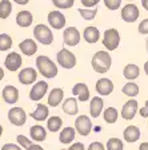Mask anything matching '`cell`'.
I'll return each instance as SVG.
<instances>
[{
  "label": "cell",
  "mask_w": 148,
  "mask_h": 150,
  "mask_svg": "<svg viewBox=\"0 0 148 150\" xmlns=\"http://www.w3.org/2000/svg\"><path fill=\"white\" fill-rule=\"evenodd\" d=\"M91 64H92L93 71H96L97 74H105L108 70L111 69L112 58L107 51H97L92 56Z\"/></svg>",
  "instance_id": "6da1fadb"
},
{
  "label": "cell",
  "mask_w": 148,
  "mask_h": 150,
  "mask_svg": "<svg viewBox=\"0 0 148 150\" xmlns=\"http://www.w3.org/2000/svg\"><path fill=\"white\" fill-rule=\"evenodd\" d=\"M36 67L37 71L40 72L44 78L52 79L58 75V66L46 55H40L36 58Z\"/></svg>",
  "instance_id": "7a4b0ae2"
},
{
  "label": "cell",
  "mask_w": 148,
  "mask_h": 150,
  "mask_svg": "<svg viewBox=\"0 0 148 150\" xmlns=\"http://www.w3.org/2000/svg\"><path fill=\"white\" fill-rule=\"evenodd\" d=\"M34 36L39 43L44 44V46H49L53 42V34L51 31V28L46 24H37L34 28Z\"/></svg>",
  "instance_id": "3957f363"
},
{
  "label": "cell",
  "mask_w": 148,
  "mask_h": 150,
  "mask_svg": "<svg viewBox=\"0 0 148 150\" xmlns=\"http://www.w3.org/2000/svg\"><path fill=\"white\" fill-rule=\"evenodd\" d=\"M103 44L108 51L116 50L119 44H120V34L115 28H108L104 31V36H103Z\"/></svg>",
  "instance_id": "277c9868"
},
{
  "label": "cell",
  "mask_w": 148,
  "mask_h": 150,
  "mask_svg": "<svg viewBox=\"0 0 148 150\" xmlns=\"http://www.w3.org/2000/svg\"><path fill=\"white\" fill-rule=\"evenodd\" d=\"M56 59H58V64H60L65 70H71L76 66V56L67 48H62L59 51Z\"/></svg>",
  "instance_id": "5b68a950"
},
{
  "label": "cell",
  "mask_w": 148,
  "mask_h": 150,
  "mask_svg": "<svg viewBox=\"0 0 148 150\" xmlns=\"http://www.w3.org/2000/svg\"><path fill=\"white\" fill-rule=\"evenodd\" d=\"M75 130L80 135L87 137L91 133V130H92V122H91V119L87 115L77 117L76 121H75Z\"/></svg>",
  "instance_id": "8992f818"
},
{
  "label": "cell",
  "mask_w": 148,
  "mask_h": 150,
  "mask_svg": "<svg viewBox=\"0 0 148 150\" xmlns=\"http://www.w3.org/2000/svg\"><path fill=\"white\" fill-rule=\"evenodd\" d=\"M8 121L15 126H23L27 121V112L22 107H12L8 111Z\"/></svg>",
  "instance_id": "52a82bcc"
},
{
  "label": "cell",
  "mask_w": 148,
  "mask_h": 150,
  "mask_svg": "<svg viewBox=\"0 0 148 150\" xmlns=\"http://www.w3.org/2000/svg\"><path fill=\"white\" fill-rule=\"evenodd\" d=\"M63 40L64 44L69 47H75L80 42V32L77 31L76 27H67L63 32Z\"/></svg>",
  "instance_id": "ba28073f"
},
{
  "label": "cell",
  "mask_w": 148,
  "mask_h": 150,
  "mask_svg": "<svg viewBox=\"0 0 148 150\" xmlns=\"http://www.w3.org/2000/svg\"><path fill=\"white\" fill-rule=\"evenodd\" d=\"M48 91V83L44 81L36 82L35 86H32L31 91H29V99L35 100V102H39L40 99H43V97Z\"/></svg>",
  "instance_id": "9c48e42d"
},
{
  "label": "cell",
  "mask_w": 148,
  "mask_h": 150,
  "mask_svg": "<svg viewBox=\"0 0 148 150\" xmlns=\"http://www.w3.org/2000/svg\"><path fill=\"white\" fill-rule=\"evenodd\" d=\"M139 15H140V12H139L137 6H135V4H132V3L124 6L123 9H121V19L127 23L136 22L137 18H139Z\"/></svg>",
  "instance_id": "30bf717a"
},
{
  "label": "cell",
  "mask_w": 148,
  "mask_h": 150,
  "mask_svg": "<svg viewBox=\"0 0 148 150\" xmlns=\"http://www.w3.org/2000/svg\"><path fill=\"white\" fill-rule=\"evenodd\" d=\"M47 19H48L49 25L53 30H62V28H64L65 23H67L65 22V16L60 11H51L47 16Z\"/></svg>",
  "instance_id": "8fae6325"
},
{
  "label": "cell",
  "mask_w": 148,
  "mask_h": 150,
  "mask_svg": "<svg viewBox=\"0 0 148 150\" xmlns=\"http://www.w3.org/2000/svg\"><path fill=\"white\" fill-rule=\"evenodd\" d=\"M23 64V59L20 54L18 52H11L6 56V60H4V66L6 69L9 71H18Z\"/></svg>",
  "instance_id": "7c38bea8"
},
{
  "label": "cell",
  "mask_w": 148,
  "mask_h": 150,
  "mask_svg": "<svg viewBox=\"0 0 148 150\" xmlns=\"http://www.w3.org/2000/svg\"><path fill=\"white\" fill-rule=\"evenodd\" d=\"M19 82L22 84H32L37 79V71L32 67H25L19 72Z\"/></svg>",
  "instance_id": "4fadbf2b"
},
{
  "label": "cell",
  "mask_w": 148,
  "mask_h": 150,
  "mask_svg": "<svg viewBox=\"0 0 148 150\" xmlns=\"http://www.w3.org/2000/svg\"><path fill=\"white\" fill-rule=\"evenodd\" d=\"M95 90L99 95H103V97L109 95L114 91V83H112L111 79H108V78H100L96 82Z\"/></svg>",
  "instance_id": "5bb4252c"
},
{
  "label": "cell",
  "mask_w": 148,
  "mask_h": 150,
  "mask_svg": "<svg viewBox=\"0 0 148 150\" xmlns=\"http://www.w3.org/2000/svg\"><path fill=\"white\" fill-rule=\"evenodd\" d=\"M137 107H139V103L136 99H130L128 102L124 103L123 109H121V117L127 121H130V119H133L135 114L137 112Z\"/></svg>",
  "instance_id": "9a60e30c"
},
{
  "label": "cell",
  "mask_w": 148,
  "mask_h": 150,
  "mask_svg": "<svg viewBox=\"0 0 148 150\" xmlns=\"http://www.w3.org/2000/svg\"><path fill=\"white\" fill-rule=\"evenodd\" d=\"M72 94H74L75 97H77V99L80 100V102H87L91 97L90 88H88V86L86 83H76L72 87Z\"/></svg>",
  "instance_id": "2e32d148"
},
{
  "label": "cell",
  "mask_w": 148,
  "mask_h": 150,
  "mask_svg": "<svg viewBox=\"0 0 148 150\" xmlns=\"http://www.w3.org/2000/svg\"><path fill=\"white\" fill-rule=\"evenodd\" d=\"M1 95H3L4 102H7L8 105H15L19 100V90L15 86H6L3 88Z\"/></svg>",
  "instance_id": "e0dca14e"
},
{
  "label": "cell",
  "mask_w": 148,
  "mask_h": 150,
  "mask_svg": "<svg viewBox=\"0 0 148 150\" xmlns=\"http://www.w3.org/2000/svg\"><path fill=\"white\" fill-rule=\"evenodd\" d=\"M48 115H49V109L43 103H37L35 111L31 112V118L37 122H43L46 119H48Z\"/></svg>",
  "instance_id": "ac0fdd59"
},
{
  "label": "cell",
  "mask_w": 148,
  "mask_h": 150,
  "mask_svg": "<svg viewBox=\"0 0 148 150\" xmlns=\"http://www.w3.org/2000/svg\"><path fill=\"white\" fill-rule=\"evenodd\" d=\"M19 48L27 56H32L37 52V44H36V42L32 40V39H24L22 43L19 44Z\"/></svg>",
  "instance_id": "d6986e66"
},
{
  "label": "cell",
  "mask_w": 148,
  "mask_h": 150,
  "mask_svg": "<svg viewBox=\"0 0 148 150\" xmlns=\"http://www.w3.org/2000/svg\"><path fill=\"white\" fill-rule=\"evenodd\" d=\"M63 99H64V91H63V88H59V87L53 88V90H51V93L48 95V105L51 107H56L63 102Z\"/></svg>",
  "instance_id": "ffe728a7"
},
{
  "label": "cell",
  "mask_w": 148,
  "mask_h": 150,
  "mask_svg": "<svg viewBox=\"0 0 148 150\" xmlns=\"http://www.w3.org/2000/svg\"><path fill=\"white\" fill-rule=\"evenodd\" d=\"M32 22H34V16L29 11H20L16 15V23H18L19 27L27 28L32 24Z\"/></svg>",
  "instance_id": "44dd1931"
},
{
  "label": "cell",
  "mask_w": 148,
  "mask_h": 150,
  "mask_svg": "<svg viewBox=\"0 0 148 150\" xmlns=\"http://www.w3.org/2000/svg\"><path fill=\"white\" fill-rule=\"evenodd\" d=\"M103 107H104V102L100 97H93L91 99L90 103V112L92 118H97L103 111Z\"/></svg>",
  "instance_id": "7402d4cb"
},
{
  "label": "cell",
  "mask_w": 148,
  "mask_h": 150,
  "mask_svg": "<svg viewBox=\"0 0 148 150\" xmlns=\"http://www.w3.org/2000/svg\"><path fill=\"white\" fill-rule=\"evenodd\" d=\"M123 137L127 142H130V144H133L136 141L140 138V129L136 127V126L131 125V126H127L124 129V133H123Z\"/></svg>",
  "instance_id": "603a6c76"
},
{
  "label": "cell",
  "mask_w": 148,
  "mask_h": 150,
  "mask_svg": "<svg viewBox=\"0 0 148 150\" xmlns=\"http://www.w3.org/2000/svg\"><path fill=\"white\" fill-rule=\"evenodd\" d=\"M83 36L86 39L87 43L90 44H93L99 40V38H100V32L96 27L93 25H90V27H86L84 28V32H83Z\"/></svg>",
  "instance_id": "cb8c5ba5"
},
{
  "label": "cell",
  "mask_w": 148,
  "mask_h": 150,
  "mask_svg": "<svg viewBox=\"0 0 148 150\" xmlns=\"http://www.w3.org/2000/svg\"><path fill=\"white\" fill-rule=\"evenodd\" d=\"M62 110L68 114V115H76L77 111H79V107H77V100L75 98H67V99L63 102Z\"/></svg>",
  "instance_id": "d4e9b609"
},
{
  "label": "cell",
  "mask_w": 148,
  "mask_h": 150,
  "mask_svg": "<svg viewBox=\"0 0 148 150\" xmlns=\"http://www.w3.org/2000/svg\"><path fill=\"white\" fill-rule=\"evenodd\" d=\"M29 134H31V138L36 142H43L47 138V131L43 126L40 125H35L29 129Z\"/></svg>",
  "instance_id": "484cf974"
},
{
  "label": "cell",
  "mask_w": 148,
  "mask_h": 150,
  "mask_svg": "<svg viewBox=\"0 0 148 150\" xmlns=\"http://www.w3.org/2000/svg\"><path fill=\"white\" fill-rule=\"evenodd\" d=\"M123 75L128 81H135L140 75V69L136 64H133V63H130V64H127L126 67H124Z\"/></svg>",
  "instance_id": "4316f807"
},
{
  "label": "cell",
  "mask_w": 148,
  "mask_h": 150,
  "mask_svg": "<svg viewBox=\"0 0 148 150\" xmlns=\"http://www.w3.org/2000/svg\"><path fill=\"white\" fill-rule=\"evenodd\" d=\"M75 130L74 127H65L60 131V135H59V141L62 142V144L67 145V144H71L72 141L75 139Z\"/></svg>",
  "instance_id": "83f0119b"
},
{
  "label": "cell",
  "mask_w": 148,
  "mask_h": 150,
  "mask_svg": "<svg viewBox=\"0 0 148 150\" xmlns=\"http://www.w3.org/2000/svg\"><path fill=\"white\" fill-rule=\"evenodd\" d=\"M62 126H63V121H62L60 117L53 115V117H51V118L47 119V129H48L49 131H52V133L59 131L60 129H62Z\"/></svg>",
  "instance_id": "f1b7e54d"
},
{
  "label": "cell",
  "mask_w": 148,
  "mask_h": 150,
  "mask_svg": "<svg viewBox=\"0 0 148 150\" xmlns=\"http://www.w3.org/2000/svg\"><path fill=\"white\" fill-rule=\"evenodd\" d=\"M12 12V3L9 0L0 1V19H8Z\"/></svg>",
  "instance_id": "f546056e"
},
{
  "label": "cell",
  "mask_w": 148,
  "mask_h": 150,
  "mask_svg": "<svg viewBox=\"0 0 148 150\" xmlns=\"http://www.w3.org/2000/svg\"><path fill=\"white\" fill-rule=\"evenodd\" d=\"M103 117H104L105 123H115L117 121V118H119V112H117V110L115 107H107L104 110Z\"/></svg>",
  "instance_id": "4dcf8cb0"
},
{
  "label": "cell",
  "mask_w": 148,
  "mask_h": 150,
  "mask_svg": "<svg viewBox=\"0 0 148 150\" xmlns=\"http://www.w3.org/2000/svg\"><path fill=\"white\" fill-rule=\"evenodd\" d=\"M121 91H123V94H126L127 97H136L139 94V86L133 83V82H128V83H126L123 86Z\"/></svg>",
  "instance_id": "1f68e13d"
},
{
  "label": "cell",
  "mask_w": 148,
  "mask_h": 150,
  "mask_svg": "<svg viewBox=\"0 0 148 150\" xmlns=\"http://www.w3.org/2000/svg\"><path fill=\"white\" fill-rule=\"evenodd\" d=\"M12 47V38L8 34H0V51H8Z\"/></svg>",
  "instance_id": "d6a6232c"
},
{
  "label": "cell",
  "mask_w": 148,
  "mask_h": 150,
  "mask_svg": "<svg viewBox=\"0 0 148 150\" xmlns=\"http://www.w3.org/2000/svg\"><path fill=\"white\" fill-rule=\"evenodd\" d=\"M107 150H123V142L119 138H109L107 142Z\"/></svg>",
  "instance_id": "836d02e7"
},
{
  "label": "cell",
  "mask_w": 148,
  "mask_h": 150,
  "mask_svg": "<svg viewBox=\"0 0 148 150\" xmlns=\"http://www.w3.org/2000/svg\"><path fill=\"white\" fill-rule=\"evenodd\" d=\"M77 11H79V13L81 15V18L86 19V20H92L96 16V13H97V11L92 9V8H79Z\"/></svg>",
  "instance_id": "e575fe53"
},
{
  "label": "cell",
  "mask_w": 148,
  "mask_h": 150,
  "mask_svg": "<svg viewBox=\"0 0 148 150\" xmlns=\"http://www.w3.org/2000/svg\"><path fill=\"white\" fill-rule=\"evenodd\" d=\"M52 3L59 9H68L74 6L75 0H52Z\"/></svg>",
  "instance_id": "d590c367"
},
{
  "label": "cell",
  "mask_w": 148,
  "mask_h": 150,
  "mask_svg": "<svg viewBox=\"0 0 148 150\" xmlns=\"http://www.w3.org/2000/svg\"><path fill=\"white\" fill-rule=\"evenodd\" d=\"M18 144H19V146L20 147H24V149H27V147H29L32 145V139H28L25 135H18Z\"/></svg>",
  "instance_id": "8d00e7d4"
},
{
  "label": "cell",
  "mask_w": 148,
  "mask_h": 150,
  "mask_svg": "<svg viewBox=\"0 0 148 150\" xmlns=\"http://www.w3.org/2000/svg\"><path fill=\"white\" fill-rule=\"evenodd\" d=\"M104 4L108 9L116 11V9L121 6V0H104Z\"/></svg>",
  "instance_id": "74e56055"
},
{
  "label": "cell",
  "mask_w": 148,
  "mask_h": 150,
  "mask_svg": "<svg viewBox=\"0 0 148 150\" xmlns=\"http://www.w3.org/2000/svg\"><path fill=\"white\" fill-rule=\"evenodd\" d=\"M137 31H139L140 34H143V35L148 34V19H144L143 22H140L139 28H137Z\"/></svg>",
  "instance_id": "f35d334b"
},
{
  "label": "cell",
  "mask_w": 148,
  "mask_h": 150,
  "mask_svg": "<svg viewBox=\"0 0 148 150\" xmlns=\"http://www.w3.org/2000/svg\"><path fill=\"white\" fill-rule=\"evenodd\" d=\"M100 0H81V4H83L86 8H92V7L97 6Z\"/></svg>",
  "instance_id": "ab89813d"
},
{
  "label": "cell",
  "mask_w": 148,
  "mask_h": 150,
  "mask_svg": "<svg viewBox=\"0 0 148 150\" xmlns=\"http://www.w3.org/2000/svg\"><path fill=\"white\" fill-rule=\"evenodd\" d=\"M88 150H105V147H104V145L102 144V142H92V144L88 146Z\"/></svg>",
  "instance_id": "60d3db41"
},
{
  "label": "cell",
  "mask_w": 148,
  "mask_h": 150,
  "mask_svg": "<svg viewBox=\"0 0 148 150\" xmlns=\"http://www.w3.org/2000/svg\"><path fill=\"white\" fill-rule=\"evenodd\" d=\"M1 150H22V147L15 144H6V145H3Z\"/></svg>",
  "instance_id": "b9f144b4"
},
{
  "label": "cell",
  "mask_w": 148,
  "mask_h": 150,
  "mask_svg": "<svg viewBox=\"0 0 148 150\" xmlns=\"http://www.w3.org/2000/svg\"><path fill=\"white\" fill-rule=\"evenodd\" d=\"M139 114L143 117V118H148V100H145L144 107L139 110Z\"/></svg>",
  "instance_id": "7bdbcfd3"
},
{
  "label": "cell",
  "mask_w": 148,
  "mask_h": 150,
  "mask_svg": "<svg viewBox=\"0 0 148 150\" xmlns=\"http://www.w3.org/2000/svg\"><path fill=\"white\" fill-rule=\"evenodd\" d=\"M68 150H86V147H84V145L81 142H75V144L71 145V147Z\"/></svg>",
  "instance_id": "ee69618b"
},
{
  "label": "cell",
  "mask_w": 148,
  "mask_h": 150,
  "mask_svg": "<svg viewBox=\"0 0 148 150\" xmlns=\"http://www.w3.org/2000/svg\"><path fill=\"white\" fill-rule=\"evenodd\" d=\"M25 150H44V149L40 146V145H37V144H32L31 146H29V147H27V149H25Z\"/></svg>",
  "instance_id": "f6af8a7d"
},
{
  "label": "cell",
  "mask_w": 148,
  "mask_h": 150,
  "mask_svg": "<svg viewBox=\"0 0 148 150\" xmlns=\"http://www.w3.org/2000/svg\"><path fill=\"white\" fill-rule=\"evenodd\" d=\"M16 4H20V6H25V4H28V1L29 0H13Z\"/></svg>",
  "instance_id": "bcb514c9"
},
{
  "label": "cell",
  "mask_w": 148,
  "mask_h": 150,
  "mask_svg": "<svg viewBox=\"0 0 148 150\" xmlns=\"http://www.w3.org/2000/svg\"><path fill=\"white\" fill-rule=\"evenodd\" d=\"M139 150H148V142H143V144H140Z\"/></svg>",
  "instance_id": "7dc6e473"
},
{
  "label": "cell",
  "mask_w": 148,
  "mask_h": 150,
  "mask_svg": "<svg viewBox=\"0 0 148 150\" xmlns=\"http://www.w3.org/2000/svg\"><path fill=\"white\" fill-rule=\"evenodd\" d=\"M142 6L145 11H148V0H142Z\"/></svg>",
  "instance_id": "c3c4849f"
},
{
  "label": "cell",
  "mask_w": 148,
  "mask_h": 150,
  "mask_svg": "<svg viewBox=\"0 0 148 150\" xmlns=\"http://www.w3.org/2000/svg\"><path fill=\"white\" fill-rule=\"evenodd\" d=\"M3 78H4V70L0 67V81H1Z\"/></svg>",
  "instance_id": "681fc988"
},
{
  "label": "cell",
  "mask_w": 148,
  "mask_h": 150,
  "mask_svg": "<svg viewBox=\"0 0 148 150\" xmlns=\"http://www.w3.org/2000/svg\"><path fill=\"white\" fill-rule=\"evenodd\" d=\"M144 71H145V74L148 75V62H145V64H144Z\"/></svg>",
  "instance_id": "f907efd6"
},
{
  "label": "cell",
  "mask_w": 148,
  "mask_h": 150,
  "mask_svg": "<svg viewBox=\"0 0 148 150\" xmlns=\"http://www.w3.org/2000/svg\"><path fill=\"white\" fill-rule=\"evenodd\" d=\"M145 48H147V52H148V38H147V40H145Z\"/></svg>",
  "instance_id": "816d5d0a"
},
{
  "label": "cell",
  "mask_w": 148,
  "mask_h": 150,
  "mask_svg": "<svg viewBox=\"0 0 148 150\" xmlns=\"http://www.w3.org/2000/svg\"><path fill=\"white\" fill-rule=\"evenodd\" d=\"M1 134H3V126L0 125V135H1Z\"/></svg>",
  "instance_id": "f5cc1de1"
},
{
  "label": "cell",
  "mask_w": 148,
  "mask_h": 150,
  "mask_svg": "<svg viewBox=\"0 0 148 150\" xmlns=\"http://www.w3.org/2000/svg\"><path fill=\"white\" fill-rule=\"evenodd\" d=\"M93 130H95V131H100V127H99V126H96V127L93 129Z\"/></svg>",
  "instance_id": "db71d44e"
},
{
  "label": "cell",
  "mask_w": 148,
  "mask_h": 150,
  "mask_svg": "<svg viewBox=\"0 0 148 150\" xmlns=\"http://www.w3.org/2000/svg\"><path fill=\"white\" fill-rule=\"evenodd\" d=\"M62 150H68V149H62Z\"/></svg>",
  "instance_id": "11a10c76"
},
{
  "label": "cell",
  "mask_w": 148,
  "mask_h": 150,
  "mask_svg": "<svg viewBox=\"0 0 148 150\" xmlns=\"http://www.w3.org/2000/svg\"><path fill=\"white\" fill-rule=\"evenodd\" d=\"M128 1H132V0H128Z\"/></svg>",
  "instance_id": "9f6ffc18"
}]
</instances>
